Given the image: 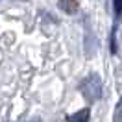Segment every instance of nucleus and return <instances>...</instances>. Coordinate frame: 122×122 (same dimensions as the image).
<instances>
[{"label":"nucleus","mask_w":122,"mask_h":122,"mask_svg":"<svg viewBox=\"0 0 122 122\" xmlns=\"http://www.w3.org/2000/svg\"><path fill=\"white\" fill-rule=\"evenodd\" d=\"M113 122H122V96H120V100H118V104H117V107H115Z\"/></svg>","instance_id":"nucleus-3"},{"label":"nucleus","mask_w":122,"mask_h":122,"mask_svg":"<svg viewBox=\"0 0 122 122\" xmlns=\"http://www.w3.org/2000/svg\"><path fill=\"white\" fill-rule=\"evenodd\" d=\"M113 8L117 9V17H122V2H115Z\"/></svg>","instance_id":"nucleus-5"},{"label":"nucleus","mask_w":122,"mask_h":122,"mask_svg":"<svg viewBox=\"0 0 122 122\" xmlns=\"http://www.w3.org/2000/svg\"><path fill=\"white\" fill-rule=\"evenodd\" d=\"M59 8L69 9V13H72L74 9H78V4H76V2H59Z\"/></svg>","instance_id":"nucleus-4"},{"label":"nucleus","mask_w":122,"mask_h":122,"mask_svg":"<svg viewBox=\"0 0 122 122\" xmlns=\"http://www.w3.org/2000/svg\"><path fill=\"white\" fill-rule=\"evenodd\" d=\"M89 109H80V111H76L74 115H70L67 120L69 122H89Z\"/></svg>","instance_id":"nucleus-2"},{"label":"nucleus","mask_w":122,"mask_h":122,"mask_svg":"<svg viewBox=\"0 0 122 122\" xmlns=\"http://www.w3.org/2000/svg\"><path fill=\"white\" fill-rule=\"evenodd\" d=\"M80 91L85 96L87 102H96L102 96V80L98 78V74H89V76L81 80L80 83Z\"/></svg>","instance_id":"nucleus-1"}]
</instances>
